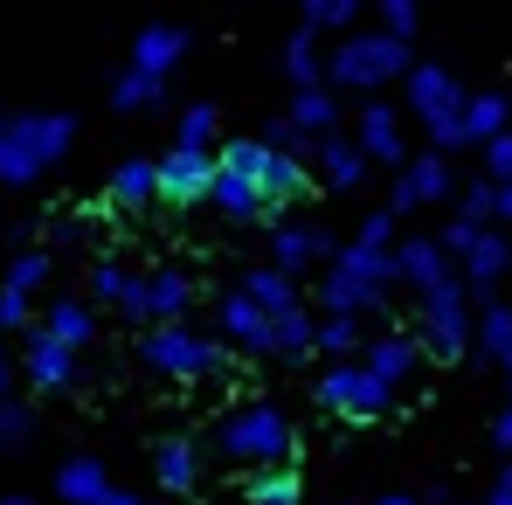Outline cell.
I'll return each mask as SVG.
<instances>
[{"label":"cell","mask_w":512,"mask_h":505,"mask_svg":"<svg viewBox=\"0 0 512 505\" xmlns=\"http://www.w3.org/2000/svg\"><path fill=\"white\" fill-rule=\"evenodd\" d=\"M506 346H512V305H485V312H478V353L499 360Z\"/></svg>","instance_id":"60d3db41"},{"label":"cell","mask_w":512,"mask_h":505,"mask_svg":"<svg viewBox=\"0 0 512 505\" xmlns=\"http://www.w3.org/2000/svg\"><path fill=\"white\" fill-rule=\"evenodd\" d=\"M319 256H340L319 222H277V229H270V263H277L284 277H298V270L319 263Z\"/></svg>","instance_id":"2e32d148"},{"label":"cell","mask_w":512,"mask_h":505,"mask_svg":"<svg viewBox=\"0 0 512 505\" xmlns=\"http://www.w3.org/2000/svg\"><path fill=\"white\" fill-rule=\"evenodd\" d=\"M319 353H326V360H360L367 339H360L353 319H319Z\"/></svg>","instance_id":"f35d334b"},{"label":"cell","mask_w":512,"mask_h":505,"mask_svg":"<svg viewBox=\"0 0 512 505\" xmlns=\"http://www.w3.org/2000/svg\"><path fill=\"white\" fill-rule=\"evenodd\" d=\"M499 367H506V388H512V346H506V353H499Z\"/></svg>","instance_id":"6f0895ef"},{"label":"cell","mask_w":512,"mask_h":505,"mask_svg":"<svg viewBox=\"0 0 512 505\" xmlns=\"http://www.w3.org/2000/svg\"><path fill=\"white\" fill-rule=\"evenodd\" d=\"M298 132H312V139H333L340 132V90L319 84V90H291V111H284Z\"/></svg>","instance_id":"d4e9b609"},{"label":"cell","mask_w":512,"mask_h":505,"mask_svg":"<svg viewBox=\"0 0 512 505\" xmlns=\"http://www.w3.org/2000/svg\"><path fill=\"white\" fill-rule=\"evenodd\" d=\"M305 353H319V319L298 305L277 319V360H305Z\"/></svg>","instance_id":"836d02e7"},{"label":"cell","mask_w":512,"mask_h":505,"mask_svg":"<svg viewBox=\"0 0 512 505\" xmlns=\"http://www.w3.org/2000/svg\"><path fill=\"white\" fill-rule=\"evenodd\" d=\"M139 360L153 374H173V381H208L229 367V346L194 333V326H153V333H139Z\"/></svg>","instance_id":"277c9868"},{"label":"cell","mask_w":512,"mask_h":505,"mask_svg":"<svg viewBox=\"0 0 512 505\" xmlns=\"http://www.w3.org/2000/svg\"><path fill=\"white\" fill-rule=\"evenodd\" d=\"M478 236H485V229H478V222H464V215H450V229H443V236H436V243H443V256H457V263H464V256H471V243H478Z\"/></svg>","instance_id":"f6af8a7d"},{"label":"cell","mask_w":512,"mask_h":505,"mask_svg":"<svg viewBox=\"0 0 512 505\" xmlns=\"http://www.w3.org/2000/svg\"><path fill=\"white\" fill-rule=\"evenodd\" d=\"M173 146H180V153H208V160H215V153L229 146V139H222V111H215V104H187V111H180Z\"/></svg>","instance_id":"f546056e"},{"label":"cell","mask_w":512,"mask_h":505,"mask_svg":"<svg viewBox=\"0 0 512 505\" xmlns=\"http://www.w3.org/2000/svg\"><path fill=\"white\" fill-rule=\"evenodd\" d=\"M28 429H35V416H28L21 402H7V409H0V450H21V443H28Z\"/></svg>","instance_id":"bcb514c9"},{"label":"cell","mask_w":512,"mask_h":505,"mask_svg":"<svg viewBox=\"0 0 512 505\" xmlns=\"http://www.w3.org/2000/svg\"><path fill=\"white\" fill-rule=\"evenodd\" d=\"M450 160L443 153H416L409 167L395 173V187H388V215H409V208H429V201H450Z\"/></svg>","instance_id":"9c48e42d"},{"label":"cell","mask_w":512,"mask_h":505,"mask_svg":"<svg viewBox=\"0 0 512 505\" xmlns=\"http://www.w3.org/2000/svg\"><path fill=\"white\" fill-rule=\"evenodd\" d=\"M402 97H409V111H423V118H443V111H464V104H471L443 63H416L409 84H402Z\"/></svg>","instance_id":"ac0fdd59"},{"label":"cell","mask_w":512,"mask_h":505,"mask_svg":"<svg viewBox=\"0 0 512 505\" xmlns=\"http://www.w3.org/2000/svg\"><path fill=\"white\" fill-rule=\"evenodd\" d=\"M215 319H222V339H229L236 353H250V360H277V319H270V312H256L250 298H243V284H236V291H222Z\"/></svg>","instance_id":"ba28073f"},{"label":"cell","mask_w":512,"mask_h":505,"mask_svg":"<svg viewBox=\"0 0 512 505\" xmlns=\"http://www.w3.org/2000/svg\"><path fill=\"white\" fill-rule=\"evenodd\" d=\"M49 270H56V256L49 250H21L7 263V291H21V298H35L42 284H49Z\"/></svg>","instance_id":"74e56055"},{"label":"cell","mask_w":512,"mask_h":505,"mask_svg":"<svg viewBox=\"0 0 512 505\" xmlns=\"http://www.w3.org/2000/svg\"><path fill=\"white\" fill-rule=\"evenodd\" d=\"M153 478H160V492H173V499L201 492V443H187V436H167V443L153 450Z\"/></svg>","instance_id":"ffe728a7"},{"label":"cell","mask_w":512,"mask_h":505,"mask_svg":"<svg viewBox=\"0 0 512 505\" xmlns=\"http://www.w3.org/2000/svg\"><path fill=\"white\" fill-rule=\"evenodd\" d=\"M374 28H381V35H395V42H416L423 14H416L409 0H381V7H374Z\"/></svg>","instance_id":"b9f144b4"},{"label":"cell","mask_w":512,"mask_h":505,"mask_svg":"<svg viewBox=\"0 0 512 505\" xmlns=\"http://www.w3.org/2000/svg\"><path fill=\"white\" fill-rule=\"evenodd\" d=\"M160 97H167V84L146 77V70H118V77H111V104H118V111H146V104H160Z\"/></svg>","instance_id":"d590c367"},{"label":"cell","mask_w":512,"mask_h":505,"mask_svg":"<svg viewBox=\"0 0 512 505\" xmlns=\"http://www.w3.org/2000/svg\"><path fill=\"white\" fill-rule=\"evenodd\" d=\"M381 505H416V499H409V492H388V499H381Z\"/></svg>","instance_id":"9f6ffc18"},{"label":"cell","mask_w":512,"mask_h":505,"mask_svg":"<svg viewBox=\"0 0 512 505\" xmlns=\"http://www.w3.org/2000/svg\"><path fill=\"white\" fill-rule=\"evenodd\" d=\"M381 305H388V291H367L346 270H326V284H319V312L326 319H360V312H381Z\"/></svg>","instance_id":"603a6c76"},{"label":"cell","mask_w":512,"mask_h":505,"mask_svg":"<svg viewBox=\"0 0 512 505\" xmlns=\"http://www.w3.org/2000/svg\"><path fill=\"white\" fill-rule=\"evenodd\" d=\"M409 70H416V42H395V35H381V28L346 35L340 49L326 56V84L333 90H388L395 77L409 84Z\"/></svg>","instance_id":"3957f363"},{"label":"cell","mask_w":512,"mask_h":505,"mask_svg":"<svg viewBox=\"0 0 512 505\" xmlns=\"http://www.w3.org/2000/svg\"><path fill=\"white\" fill-rule=\"evenodd\" d=\"M56 492H63V505H104L111 499V471H104L97 457H63Z\"/></svg>","instance_id":"83f0119b"},{"label":"cell","mask_w":512,"mask_h":505,"mask_svg":"<svg viewBox=\"0 0 512 505\" xmlns=\"http://www.w3.org/2000/svg\"><path fill=\"white\" fill-rule=\"evenodd\" d=\"M208 187H215V160H208V153H180V146H173L167 160H160V201H167V208L208 201Z\"/></svg>","instance_id":"4fadbf2b"},{"label":"cell","mask_w":512,"mask_h":505,"mask_svg":"<svg viewBox=\"0 0 512 505\" xmlns=\"http://www.w3.org/2000/svg\"><path fill=\"white\" fill-rule=\"evenodd\" d=\"M0 505H35V499H28V492H7V499H0Z\"/></svg>","instance_id":"11a10c76"},{"label":"cell","mask_w":512,"mask_h":505,"mask_svg":"<svg viewBox=\"0 0 512 505\" xmlns=\"http://www.w3.org/2000/svg\"><path fill=\"white\" fill-rule=\"evenodd\" d=\"M215 167L243 173L256 194H263V208H284V201H305V167L298 160H284V153H270L263 139H229L222 153H215Z\"/></svg>","instance_id":"8992f818"},{"label":"cell","mask_w":512,"mask_h":505,"mask_svg":"<svg viewBox=\"0 0 512 505\" xmlns=\"http://www.w3.org/2000/svg\"><path fill=\"white\" fill-rule=\"evenodd\" d=\"M111 208H125V215L160 208V160H125L111 173Z\"/></svg>","instance_id":"44dd1931"},{"label":"cell","mask_w":512,"mask_h":505,"mask_svg":"<svg viewBox=\"0 0 512 505\" xmlns=\"http://www.w3.org/2000/svg\"><path fill=\"white\" fill-rule=\"evenodd\" d=\"M104 505H153V499H132V492H111Z\"/></svg>","instance_id":"f5cc1de1"},{"label":"cell","mask_w":512,"mask_h":505,"mask_svg":"<svg viewBox=\"0 0 512 505\" xmlns=\"http://www.w3.org/2000/svg\"><path fill=\"white\" fill-rule=\"evenodd\" d=\"M395 263H402V284L416 291V298H429V291H443L457 270H450V256H443V243L436 236H409L402 250H395Z\"/></svg>","instance_id":"d6986e66"},{"label":"cell","mask_w":512,"mask_h":505,"mask_svg":"<svg viewBox=\"0 0 512 505\" xmlns=\"http://www.w3.org/2000/svg\"><path fill=\"white\" fill-rule=\"evenodd\" d=\"M457 215L478 222V229H492V222H499V180H471V187L457 194Z\"/></svg>","instance_id":"ab89813d"},{"label":"cell","mask_w":512,"mask_h":505,"mask_svg":"<svg viewBox=\"0 0 512 505\" xmlns=\"http://www.w3.org/2000/svg\"><path fill=\"white\" fill-rule=\"evenodd\" d=\"M208 208H215L222 222H236V229H243V222H263V215H270V208H263V194H256V187L243 180V173H229V167H215Z\"/></svg>","instance_id":"7402d4cb"},{"label":"cell","mask_w":512,"mask_h":505,"mask_svg":"<svg viewBox=\"0 0 512 505\" xmlns=\"http://www.w3.org/2000/svg\"><path fill=\"white\" fill-rule=\"evenodd\" d=\"M319 402H326L340 422H381L388 409H395V388H381V381L367 374V360H326Z\"/></svg>","instance_id":"52a82bcc"},{"label":"cell","mask_w":512,"mask_h":505,"mask_svg":"<svg viewBox=\"0 0 512 505\" xmlns=\"http://www.w3.org/2000/svg\"><path fill=\"white\" fill-rule=\"evenodd\" d=\"M499 229H512V187H499Z\"/></svg>","instance_id":"816d5d0a"},{"label":"cell","mask_w":512,"mask_h":505,"mask_svg":"<svg viewBox=\"0 0 512 505\" xmlns=\"http://www.w3.org/2000/svg\"><path fill=\"white\" fill-rule=\"evenodd\" d=\"M388 236H395V215H388V208H374V215L360 222V236H353V243H367V250H388Z\"/></svg>","instance_id":"c3c4849f"},{"label":"cell","mask_w":512,"mask_h":505,"mask_svg":"<svg viewBox=\"0 0 512 505\" xmlns=\"http://www.w3.org/2000/svg\"><path fill=\"white\" fill-rule=\"evenodd\" d=\"M319 167H326V180L346 194V187L367 180V153H360V139H340V132H333V139H319Z\"/></svg>","instance_id":"d6a6232c"},{"label":"cell","mask_w":512,"mask_h":505,"mask_svg":"<svg viewBox=\"0 0 512 505\" xmlns=\"http://www.w3.org/2000/svg\"><path fill=\"white\" fill-rule=\"evenodd\" d=\"M77 146V118L70 111H14L7 118V146H0V180L7 187H28L56 167L63 153Z\"/></svg>","instance_id":"7a4b0ae2"},{"label":"cell","mask_w":512,"mask_h":505,"mask_svg":"<svg viewBox=\"0 0 512 505\" xmlns=\"http://www.w3.org/2000/svg\"><path fill=\"white\" fill-rule=\"evenodd\" d=\"M243 298H250L256 312H270V319H284V312L305 305V298H298V277H284L277 263H256L250 277H243Z\"/></svg>","instance_id":"cb8c5ba5"},{"label":"cell","mask_w":512,"mask_h":505,"mask_svg":"<svg viewBox=\"0 0 512 505\" xmlns=\"http://www.w3.org/2000/svg\"><path fill=\"white\" fill-rule=\"evenodd\" d=\"M90 236H97L90 215H56V222H49V243H56V250H84Z\"/></svg>","instance_id":"7bdbcfd3"},{"label":"cell","mask_w":512,"mask_h":505,"mask_svg":"<svg viewBox=\"0 0 512 505\" xmlns=\"http://www.w3.org/2000/svg\"><path fill=\"white\" fill-rule=\"evenodd\" d=\"M0 353H7V326H0Z\"/></svg>","instance_id":"91938a15"},{"label":"cell","mask_w":512,"mask_h":505,"mask_svg":"<svg viewBox=\"0 0 512 505\" xmlns=\"http://www.w3.org/2000/svg\"><path fill=\"white\" fill-rule=\"evenodd\" d=\"M187 305H194V277H187V270H173V263L146 270V333H153V326H180Z\"/></svg>","instance_id":"e0dca14e"},{"label":"cell","mask_w":512,"mask_h":505,"mask_svg":"<svg viewBox=\"0 0 512 505\" xmlns=\"http://www.w3.org/2000/svg\"><path fill=\"white\" fill-rule=\"evenodd\" d=\"M187 42H194V35H187L180 21H146V28L132 35V70H146V77H160V84H167L173 63L187 56Z\"/></svg>","instance_id":"9a60e30c"},{"label":"cell","mask_w":512,"mask_h":505,"mask_svg":"<svg viewBox=\"0 0 512 505\" xmlns=\"http://www.w3.org/2000/svg\"><path fill=\"white\" fill-rule=\"evenodd\" d=\"M0 146H7V118H0Z\"/></svg>","instance_id":"680465c9"},{"label":"cell","mask_w":512,"mask_h":505,"mask_svg":"<svg viewBox=\"0 0 512 505\" xmlns=\"http://www.w3.org/2000/svg\"><path fill=\"white\" fill-rule=\"evenodd\" d=\"M305 28H312V35H360V7H353V0H312V7H305Z\"/></svg>","instance_id":"e575fe53"},{"label":"cell","mask_w":512,"mask_h":505,"mask_svg":"<svg viewBox=\"0 0 512 505\" xmlns=\"http://www.w3.org/2000/svg\"><path fill=\"white\" fill-rule=\"evenodd\" d=\"M485 180H499V187H512V132L485 146Z\"/></svg>","instance_id":"7dc6e473"},{"label":"cell","mask_w":512,"mask_h":505,"mask_svg":"<svg viewBox=\"0 0 512 505\" xmlns=\"http://www.w3.org/2000/svg\"><path fill=\"white\" fill-rule=\"evenodd\" d=\"M0 326L7 333H35V298H21V291L0 284Z\"/></svg>","instance_id":"ee69618b"},{"label":"cell","mask_w":512,"mask_h":505,"mask_svg":"<svg viewBox=\"0 0 512 505\" xmlns=\"http://www.w3.org/2000/svg\"><path fill=\"white\" fill-rule=\"evenodd\" d=\"M243 492H250V505H305V485H298V471H256Z\"/></svg>","instance_id":"8d00e7d4"},{"label":"cell","mask_w":512,"mask_h":505,"mask_svg":"<svg viewBox=\"0 0 512 505\" xmlns=\"http://www.w3.org/2000/svg\"><path fill=\"white\" fill-rule=\"evenodd\" d=\"M21 374H28L42 395H63V388L77 381V353H70L63 339H49L42 326H35V333L21 339Z\"/></svg>","instance_id":"7c38bea8"},{"label":"cell","mask_w":512,"mask_h":505,"mask_svg":"<svg viewBox=\"0 0 512 505\" xmlns=\"http://www.w3.org/2000/svg\"><path fill=\"white\" fill-rule=\"evenodd\" d=\"M485 505H512V464L492 478V492H485Z\"/></svg>","instance_id":"f907efd6"},{"label":"cell","mask_w":512,"mask_h":505,"mask_svg":"<svg viewBox=\"0 0 512 505\" xmlns=\"http://www.w3.org/2000/svg\"><path fill=\"white\" fill-rule=\"evenodd\" d=\"M360 153H367V167H395V173L416 160V153H409V139H402L395 104H381V97H374V104L360 111Z\"/></svg>","instance_id":"8fae6325"},{"label":"cell","mask_w":512,"mask_h":505,"mask_svg":"<svg viewBox=\"0 0 512 505\" xmlns=\"http://www.w3.org/2000/svg\"><path fill=\"white\" fill-rule=\"evenodd\" d=\"M360 360H367V374H374L381 388H409V381H416V367H423V339H409V333H374Z\"/></svg>","instance_id":"5bb4252c"},{"label":"cell","mask_w":512,"mask_h":505,"mask_svg":"<svg viewBox=\"0 0 512 505\" xmlns=\"http://www.w3.org/2000/svg\"><path fill=\"white\" fill-rule=\"evenodd\" d=\"M215 457L222 464H236V471H291V457H298V422L284 416L277 402H236L229 416L215 422Z\"/></svg>","instance_id":"6da1fadb"},{"label":"cell","mask_w":512,"mask_h":505,"mask_svg":"<svg viewBox=\"0 0 512 505\" xmlns=\"http://www.w3.org/2000/svg\"><path fill=\"white\" fill-rule=\"evenodd\" d=\"M333 270L360 277L367 291H395V284H402V263H395V250H367V243H346V250L333 256Z\"/></svg>","instance_id":"484cf974"},{"label":"cell","mask_w":512,"mask_h":505,"mask_svg":"<svg viewBox=\"0 0 512 505\" xmlns=\"http://www.w3.org/2000/svg\"><path fill=\"white\" fill-rule=\"evenodd\" d=\"M506 270H512V236L506 229H485V236L471 243V256H464V284H471V291H492Z\"/></svg>","instance_id":"4316f807"},{"label":"cell","mask_w":512,"mask_h":505,"mask_svg":"<svg viewBox=\"0 0 512 505\" xmlns=\"http://www.w3.org/2000/svg\"><path fill=\"white\" fill-rule=\"evenodd\" d=\"M90 298H97V305H118L132 326H146V270L104 256V263H90Z\"/></svg>","instance_id":"30bf717a"},{"label":"cell","mask_w":512,"mask_h":505,"mask_svg":"<svg viewBox=\"0 0 512 505\" xmlns=\"http://www.w3.org/2000/svg\"><path fill=\"white\" fill-rule=\"evenodd\" d=\"M42 333L63 339V346L77 353V346H90V339H97V312H90L84 298H56V305H49V319H42Z\"/></svg>","instance_id":"4dcf8cb0"},{"label":"cell","mask_w":512,"mask_h":505,"mask_svg":"<svg viewBox=\"0 0 512 505\" xmlns=\"http://www.w3.org/2000/svg\"><path fill=\"white\" fill-rule=\"evenodd\" d=\"M464 132H471V146L506 139V132H512V97H506V90H478V97L464 104Z\"/></svg>","instance_id":"f1b7e54d"},{"label":"cell","mask_w":512,"mask_h":505,"mask_svg":"<svg viewBox=\"0 0 512 505\" xmlns=\"http://www.w3.org/2000/svg\"><path fill=\"white\" fill-rule=\"evenodd\" d=\"M416 319H423V353L443 360V367L478 346V312H471V284H464V277H450L443 291H429Z\"/></svg>","instance_id":"5b68a950"},{"label":"cell","mask_w":512,"mask_h":505,"mask_svg":"<svg viewBox=\"0 0 512 505\" xmlns=\"http://www.w3.org/2000/svg\"><path fill=\"white\" fill-rule=\"evenodd\" d=\"M492 443H499V450H506V457H512V402H506V409H499V416H492Z\"/></svg>","instance_id":"681fc988"},{"label":"cell","mask_w":512,"mask_h":505,"mask_svg":"<svg viewBox=\"0 0 512 505\" xmlns=\"http://www.w3.org/2000/svg\"><path fill=\"white\" fill-rule=\"evenodd\" d=\"M7 381H14V374H7V360H0V409H7Z\"/></svg>","instance_id":"db71d44e"},{"label":"cell","mask_w":512,"mask_h":505,"mask_svg":"<svg viewBox=\"0 0 512 505\" xmlns=\"http://www.w3.org/2000/svg\"><path fill=\"white\" fill-rule=\"evenodd\" d=\"M284 77H291V90L326 84V56H319V35H312V28H298V35L284 42Z\"/></svg>","instance_id":"1f68e13d"}]
</instances>
